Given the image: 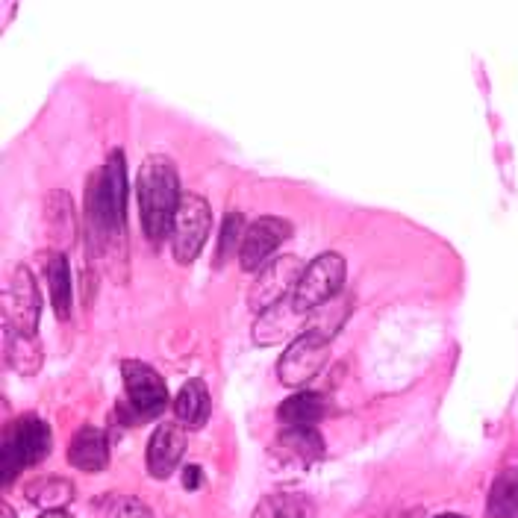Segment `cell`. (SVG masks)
<instances>
[{"mask_svg": "<svg viewBox=\"0 0 518 518\" xmlns=\"http://www.w3.org/2000/svg\"><path fill=\"white\" fill-rule=\"evenodd\" d=\"M280 448L289 460L301 466H310L324 457V439L318 436L315 427H286L280 433Z\"/></svg>", "mask_w": 518, "mask_h": 518, "instance_id": "cell-19", "label": "cell"}, {"mask_svg": "<svg viewBox=\"0 0 518 518\" xmlns=\"http://www.w3.org/2000/svg\"><path fill=\"white\" fill-rule=\"evenodd\" d=\"M315 504L301 492H274L262 498L251 518H312Z\"/></svg>", "mask_w": 518, "mask_h": 518, "instance_id": "cell-21", "label": "cell"}, {"mask_svg": "<svg viewBox=\"0 0 518 518\" xmlns=\"http://www.w3.org/2000/svg\"><path fill=\"white\" fill-rule=\"evenodd\" d=\"M0 518H15V510H12L9 504H3V507H0Z\"/></svg>", "mask_w": 518, "mask_h": 518, "instance_id": "cell-27", "label": "cell"}, {"mask_svg": "<svg viewBox=\"0 0 518 518\" xmlns=\"http://www.w3.org/2000/svg\"><path fill=\"white\" fill-rule=\"evenodd\" d=\"M292 236V224L277 218V215H262L257 218L248 233H245V242H242V251H239V265L242 271H259L271 262V254Z\"/></svg>", "mask_w": 518, "mask_h": 518, "instance_id": "cell-10", "label": "cell"}, {"mask_svg": "<svg viewBox=\"0 0 518 518\" xmlns=\"http://www.w3.org/2000/svg\"><path fill=\"white\" fill-rule=\"evenodd\" d=\"M330 342L327 336L315 333L310 327H304V333H298L289 345H286V354L280 357L277 363V377L283 386H292V389H301L307 386L310 380H315L321 374V368L327 365L330 357Z\"/></svg>", "mask_w": 518, "mask_h": 518, "instance_id": "cell-7", "label": "cell"}, {"mask_svg": "<svg viewBox=\"0 0 518 518\" xmlns=\"http://www.w3.org/2000/svg\"><path fill=\"white\" fill-rule=\"evenodd\" d=\"M86 221L101 257H109V248H127V159L118 148L109 151L104 168L89 183Z\"/></svg>", "mask_w": 518, "mask_h": 518, "instance_id": "cell-1", "label": "cell"}, {"mask_svg": "<svg viewBox=\"0 0 518 518\" xmlns=\"http://www.w3.org/2000/svg\"><path fill=\"white\" fill-rule=\"evenodd\" d=\"M45 280L51 289V307L56 318H71V307H74V286H71V265L62 251H51L45 257Z\"/></svg>", "mask_w": 518, "mask_h": 518, "instance_id": "cell-16", "label": "cell"}, {"mask_svg": "<svg viewBox=\"0 0 518 518\" xmlns=\"http://www.w3.org/2000/svg\"><path fill=\"white\" fill-rule=\"evenodd\" d=\"M304 268L307 265L295 257V254L271 259L265 268H259L257 280L248 289V307L259 315V312L283 304L286 298H292L295 289H298V280H301Z\"/></svg>", "mask_w": 518, "mask_h": 518, "instance_id": "cell-8", "label": "cell"}, {"mask_svg": "<svg viewBox=\"0 0 518 518\" xmlns=\"http://www.w3.org/2000/svg\"><path fill=\"white\" fill-rule=\"evenodd\" d=\"M351 304H354V298L348 292L336 295L333 301H327L324 307H318V310L312 312L307 327L315 330V333H321V336H327V339H336V333L342 330V324L351 315Z\"/></svg>", "mask_w": 518, "mask_h": 518, "instance_id": "cell-23", "label": "cell"}, {"mask_svg": "<svg viewBox=\"0 0 518 518\" xmlns=\"http://www.w3.org/2000/svg\"><path fill=\"white\" fill-rule=\"evenodd\" d=\"M489 518H518V468H507L489 489L486 498Z\"/></svg>", "mask_w": 518, "mask_h": 518, "instance_id": "cell-22", "label": "cell"}, {"mask_svg": "<svg viewBox=\"0 0 518 518\" xmlns=\"http://www.w3.org/2000/svg\"><path fill=\"white\" fill-rule=\"evenodd\" d=\"M42 518H71V516H65L62 510H56V513H45V516H42Z\"/></svg>", "mask_w": 518, "mask_h": 518, "instance_id": "cell-28", "label": "cell"}, {"mask_svg": "<svg viewBox=\"0 0 518 518\" xmlns=\"http://www.w3.org/2000/svg\"><path fill=\"white\" fill-rule=\"evenodd\" d=\"M436 518H463V516H457V513H445V516H436Z\"/></svg>", "mask_w": 518, "mask_h": 518, "instance_id": "cell-29", "label": "cell"}, {"mask_svg": "<svg viewBox=\"0 0 518 518\" xmlns=\"http://www.w3.org/2000/svg\"><path fill=\"white\" fill-rule=\"evenodd\" d=\"M307 321H310V315L298 310L292 298H286L283 304H277V307H271V310L259 312L257 321H254V342L262 345V348L280 345V342H286L289 336L304 333Z\"/></svg>", "mask_w": 518, "mask_h": 518, "instance_id": "cell-11", "label": "cell"}, {"mask_svg": "<svg viewBox=\"0 0 518 518\" xmlns=\"http://www.w3.org/2000/svg\"><path fill=\"white\" fill-rule=\"evenodd\" d=\"M345 274H348V265L342 254L327 251V254L315 257L298 280V289L292 295L295 307L312 315L318 307H324L327 301H333L336 295L345 292Z\"/></svg>", "mask_w": 518, "mask_h": 518, "instance_id": "cell-4", "label": "cell"}, {"mask_svg": "<svg viewBox=\"0 0 518 518\" xmlns=\"http://www.w3.org/2000/svg\"><path fill=\"white\" fill-rule=\"evenodd\" d=\"M53 448L51 427L36 415H21L3 439V483H12L24 468L39 466Z\"/></svg>", "mask_w": 518, "mask_h": 518, "instance_id": "cell-3", "label": "cell"}, {"mask_svg": "<svg viewBox=\"0 0 518 518\" xmlns=\"http://www.w3.org/2000/svg\"><path fill=\"white\" fill-rule=\"evenodd\" d=\"M68 463L80 471H104L109 466V439H106L104 427H95V424H83L71 445H68Z\"/></svg>", "mask_w": 518, "mask_h": 518, "instance_id": "cell-13", "label": "cell"}, {"mask_svg": "<svg viewBox=\"0 0 518 518\" xmlns=\"http://www.w3.org/2000/svg\"><path fill=\"white\" fill-rule=\"evenodd\" d=\"M124 389H127V407L133 410V418H156L168 410V386L148 363L139 360H124Z\"/></svg>", "mask_w": 518, "mask_h": 518, "instance_id": "cell-9", "label": "cell"}, {"mask_svg": "<svg viewBox=\"0 0 518 518\" xmlns=\"http://www.w3.org/2000/svg\"><path fill=\"white\" fill-rule=\"evenodd\" d=\"M183 486H186V489H198V486H201V466L183 468Z\"/></svg>", "mask_w": 518, "mask_h": 518, "instance_id": "cell-26", "label": "cell"}, {"mask_svg": "<svg viewBox=\"0 0 518 518\" xmlns=\"http://www.w3.org/2000/svg\"><path fill=\"white\" fill-rule=\"evenodd\" d=\"M106 518H154V513H151V507H148V504H142L139 498H133V495H121V498H115V501H112V507H109Z\"/></svg>", "mask_w": 518, "mask_h": 518, "instance_id": "cell-25", "label": "cell"}, {"mask_svg": "<svg viewBox=\"0 0 518 518\" xmlns=\"http://www.w3.org/2000/svg\"><path fill=\"white\" fill-rule=\"evenodd\" d=\"M245 215L242 212H227L221 221V233H218V251H215V268H224V262L230 257H239L242 242H245Z\"/></svg>", "mask_w": 518, "mask_h": 518, "instance_id": "cell-24", "label": "cell"}, {"mask_svg": "<svg viewBox=\"0 0 518 518\" xmlns=\"http://www.w3.org/2000/svg\"><path fill=\"white\" fill-rule=\"evenodd\" d=\"M186 454V427L180 421L159 424L148 442V471L156 480H165L174 474Z\"/></svg>", "mask_w": 518, "mask_h": 518, "instance_id": "cell-12", "label": "cell"}, {"mask_svg": "<svg viewBox=\"0 0 518 518\" xmlns=\"http://www.w3.org/2000/svg\"><path fill=\"white\" fill-rule=\"evenodd\" d=\"M209 413H212V398L204 380H186L183 389L174 398V415L186 430H201L207 427Z\"/></svg>", "mask_w": 518, "mask_h": 518, "instance_id": "cell-14", "label": "cell"}, {"mask_svg": "<svg viewBox=\"0 0 518 518\" xmlns=\"http://www.w3.org/2000/svg\"><path fill=\"white\" fill-rule=\"evenodd\" d=\"M77 489L71 480L65 477H39L27 486V498L30 504H36L39 510L45 513H56V510H65L71 501H74Z\"/></svg>", "mask_w": 518, "mask_h": 518, "instance_id": "cell-20", "label": "cell"}, {"mask_svg": "<svg viewBox=\"0 0 518 518\" xmlns=\"http://www.w3.org/2000/svg\"><path fill=\"white\" fill-rule=\"evenodd\" d=\"M45 218H48V233H51L53 251H62L68 245H74L77 239V218H74V204L68 198V192L56 189L45 201Z\"/></svg>", "mask_w": 518, "mask_h": 518, "instance_id": "cell-15", "label": "cell"}, {"mask_svg": "<svg viewBox=\"0 0 518 518\" xmlns=\"http://www.w3.org/2000/svg\"><path fill=\"white\" fill-rule=\"evenodd\" d=\"M39 315H42V295L36 277L27 265H15L3 283V327L24 336H36Z\"/></svg>", "mask_w": 518, "mask_h": 518, "instance_id": "cell-5", "label": "cell"}, {"mask_svg": "<svg viewBox=\"0 0 518 518\" xmlns=\"http://www.w3.org/2000/svg\"><path fill=\"white\" fill-rule=\"evenodd\" d=\"M136 195H139V212H142V230L151 245H159L171 233L174 215L183 201L174 159L162 154L148 156L136 177Z\"/></svg>", "mask_w": 518, "mask_h": 518, "instance_id": "cell-2", "label": "cell"}, {"mask_svg": "<svg viewBox=\"0 0 518 518\" xmlns=\"http://www.w3.org/2000/svg\"><path fill=\"white\" fill-rule=\"evenodd\" d=\"M277 418L283 427H315L324 418V398L318 392H295L277 407Z\"/></svg>", "mask_w": 518, "mask_h": 518, "instance_id": "cell-17", "label": "cell"}, {"mask_svg": "<svg viewBox=\"0 0 518 518\" xmlns=\"http://www.w3.org/2000/svg\"><path fill=\"white\" fill-rule=\"evenodd\" d=\"M3 354H6L9 368L24 374V377L36 374L42 368V348H39L36 336H24V333H15V330H6L3 333Z\"/></svg>", "mask_w": 518, "mask_h": 518, "instance_id": "cell-18", "label": "cell"}, {"mask_svg": "<svg viewBox=\"0 0 518 518\" xmlns=\"http://www.w3.org/2000/svg\"><path fill=\"white\" fill-rule=\"evenodd\" d=\"M209 227H212V209L207 198L198 192H183V201L171 227V254L180 265H192L198 259L207 245Z\"/></svg>", "mask_w": 518, "mask_h": 518, "instance_id": "cell-6", "label": "cell"}]
</instances>
